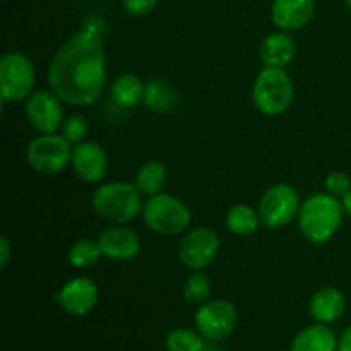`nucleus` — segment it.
<instances>
[{"mask_svg":"<svg viewBox=\"0 0 351 351\" xmlns=\"http://www.w3.org/2000/svg\"><path fill=\"white\" fill-rule=\"evenodd\" d=\"M72 170L86 184H96L101 180L108 170V156L106 151L93 141H82L75 144L72 151Z\"/></svg>","mask_w":351,"mask_h":351,"instance_id":"obj_13","label":"nucleus"},{"mask_svg":"<svg viewBox=\"0 0 351 351\" xmlns=\"http://www.w3.org/2000/svg\"><path fill=\"white\" fill-rule=\"evenodd\" d=\"M326 191L335 197L343 199L351 191V180L345 171H331L326 178Z\"/></svg>","mask_w":351,"mask_h":351,"instance_id":"obj_27","label":"nucleus"},{"mask_svg":"<svg viewBox=\"0 0 351 351\" xmlns=\"http://www.w3.org/2000/svg\"><path fill=\"white\" fill-rule=\"evenodd\" d=\"M345 2H346V5H348L350 9H351V0H345Z\"/></svg>","mask_w":351,"mask_h":351,"instance_id":"obj_32","label":"nucleus"},{"mask_svg":"<svg viewBox=\"0 0 351 351\" xmlns=\"http://www.w3.org/2000/svg\"><path fill=\"white\" fill-rule=\"evenodd\" d=\"M89 132V123L84 115L81 113H72V115L65 117L64 123H62V136L69 141L71 144H79L86 139Z\"/></svg>","mask_w":351,"mask_h":351,"instance_id":"obj_26","label":"nucleus"},{"mask_svg":"<svg viewBox=\"0 0 351 351\" xmlns=\"http://www.w3.org/2000/svg\"><path fill=\"white\" fill-rule=\"evenodd\" d=\"M315 16V0H273L271 19L280 29L297 31Z\"/></svg>","mask_w":351,"mask_h":351,"instance_id":"obj_15","label":"nucleus"},{"mask_svg":"<svg viewBox=\"0 0 351 351\" xmlns=\"http://www.w3.org/2000/svg\"><path fill=\"white\" fill-rule=\"evenodd\" d=\"M72 151L74 147L64 136L41 134L27 146L26 160L36 173L55 175L60 173L71 163Z\"/></svg>","mask_w":351,"mask_h":351,"instance_id":"obj_7","label":"nucleus"},{"mask_svg":"<svg viewBox=\"0 0 351 351\" xmlns=\"http://www.w3.org/2000/svg\"><path fill=\"white\" fill-rule=\"evenodd\" d=\"M297 55V43L290 31H276L264 38L259 57L266 67L285 69Z\"/></svg>","mask_w":351,"mask_h":351,"instance_id":"obj_16","label":"nucleus"},{"mask_svg":"<svg viewBox=\"0 0 351 351\" xmlns=\"http://www.w3.org/2000/svg\"><path fill=\"white\" fill-rule=\"evenodd\" d=\"M10 257H12V243L7 237H2L0 239V269H5Z\"/></svg>","mask_w":351,"mask_h":351,"instance_id":"obj_29","label":"nucleus"},{"mask_svg":"<svg viewBox=\"0 0 351 351\" xmlns=\"http://www.w3.org/2000/svg\"><path fill=\"white\" fill-rule=\"evenodd\" d=\"M62 99L48 89L34 91L26 99L24 112H26L27 122L31 123L36 132L40 134H55L64 123V108Z\"/></svg>","mask_w":351,"mask_h":351,"instance_id":"obj_11","label":"nucleus"},{"mask_svg":"<svg viewBox=\"0 0 351 351\" xmlns=\"http://www.w3.org/2000/svg\"><path fill=\"white\" fill-rule=\"evenodd\" d=\"M98 287L93 280L84 276L72 278L71 281L62 287V290L55 295V302L62 307V311L69 315L82 317L89 314L98 304Z\"/></svg>","mask_w":351,"mask_h":351,"instance_id":"obj_12","label":"nucleus"},{"mask_svg":"<svg viewBox=\"0 0 351 351\" xmlns=\"http://www.w3.org/2000/svg\"><path fill=\"white\" fill-rule=\"evenodd\" d=\"M345 209L338 197L326 194H314L302 202L298 213L300 232L312 243H326L338 233L343 223Z\"/></svg>","mask_w":351,"mask_h":351,"instance_id":"obj_2","label":"nucleus"},{"mask_svg":"<svg viewBox=\"0 0 351 351\" xmlns=\"http://www.w3.org/2000/svg\"><path fill=\"white\" fill-rule=\"evenodd\" d=\"M290 351H338V339L328 326L317 322L295 336Z\"/></svg>","mask_w":351,"mask_h":351,"instance_id":"obj_18","label":"nucleus"},{"mask_svg":"<svg viewBox=\"0 0 351 351\" xmlns=\"http://www.w3.org/2000/svg\"><path fill=\"white\" fill-rule=\"evenodd\" d=\"M346 300L341 290L335 287H326L315 291L308 304L311 317L319 324H332L345 314Z\"/></svg>","mask_w":351,"mask_h":351,"instance_id":"obj_17","label":"nucleus"},{"mask_svg":"<svg viewBox=\"0 0 351 351\" xmlns=\"http://www.w3.org/2000/svg\"><path fill=\"white\" fill-rule=\"evenodd\" d=\"M178 91L173 84L165 79H153L146 84L144 93V105L158 113H167L177 106Z\"/></svg>","mask_w":351,"mask_h":351,"instance_id":"obj_20","label":"nucleus"},{"mask_svg":"<svg viewBox=\"0 0 351 351\" xmlns=\"http://www.w3.org/2000/svg\"><path fill=\"white\" fill-rule=\"evenodd\" d=\"M143 219L149 230L160 235H180L191 226L192 215L187 206L171 194L151 195L143 208Z\"/></svg>","mask_w":351,"mask_h":351,"instance_id":"obj_5","label":"nucleus"},{"mask_svg":"<svg viewBox=\"0 0 351 351\" xmlns=\"http://www.w3.org/2000/svg\"><path fill=\"white\" fill-rule=\"evenodd\" d=\"M295 98V86L285 69L264 67L257 74L252 86V99L256 108L267 117L287 112Z\"/></svg>","mask_w":351,"mask_h":351,"instance_id":"obj_4","label":"nucleus"},{"mask_svg":"<svg viewBox=\"0 0 351 351\" xmlns=\"http://www.w3.org/2000/svg\"><path fill=\"white\" fill-rule=\"evenodd\" d=\"M98 242L103 257L120 263L134 259L141 250L139 235L125 225H108L99 233Z\"/></svg>","mask_w":351,"mask_h":351,"instance_id":"obj_14","label":"nucleus"},{"mask_svg":"<svg viewBox=\"0 0 351 351\" xmlns=\"http://www.w3.org/2000/svg\"><path fill=\"white\" fill-rule=\"evenodd\" d=\"M168 170L161 161L151 160L146 161L143 167L137 170L132 184L139 189L141 194L144 195H156L163 192V187L167 185Z\"/></svg>","mask_w":351,"mask_h":351,"instance_id":"obj_21","label":"nucleus"},{"mask_svg":"<svg viewBox=\"0 0 351 351\" xmlns=\"http://www.w3.org/2000/svg\"><path fill=\"white\" fill-rule=\"evenodd\" d=\"M226 228L237 237H250L263 225L259 218V211L247 204H235L226 213Z\"/></svg>","mask_w":351,"mask_h":351,"instance_id":"obj_22","label":"nucleus"},{"mask_svg":"<svg viewBox=\"0 0 351 351\" xmlns=\"http://www.w3.org/2000/svg\"><path fill=\"white\" fill-rule=\"evenodd\" d=\"M103 252L101 247H99L98 240L93 239H81L77 242L72 243V247L69 249V263L74 267H79V269H88V267H93L95 264L99 263Z\"/></svg>","mask_w":351,"mask_h":351,"instance_id":"obj_23","label":"nucleus"},{"mask_svg":"<svg viewBox=\"0 0 351 351\" xmlns=\"http://www.w3.org/2000/svg\"><path fill=\"white\" fill-rule=\"evenodd\" d=\"M36 71L21 51H9L0 62V96L3 101H24L33 95Z\"/></svg>","mask_w":351,"mask_h":351,"instance_id":"obj_6","label":"nucleus"},{"mask_svg":"<svg viewBox=\"0 0 351 351\" xmlns=\"http://www.w3.org/2000/svg\"><path fill=\"white\" fill-rule=\"evenodd\" d=\"M218 252L219 237L211 228L189 230L178 243V257L192 271H202L211 266Z\"/></svg>","mask_w":351,"mask_h":351,"instance_id":"obj_10","label":"nucleus"},{"mask_svg":"<svg viewBox=\"0 0 351 351\" xmlns=\"http://www.w3.org/2000/svg\"><path fill=\"white\" fill-rule=\"evenodd\" d=\"M211 297V280L204 273H194L184 285V298L191 305H202Z\"/></svg>","mask_w":351,"mask_h":351,"instance_id":"obj_25","label":"nucleus"},{"mask_svg":"<svg viewBox=\"0 0 351 351\" xmlns=\"http://www.w3.org/2000/svg\"><path fill=\"white\" fill-rule=\"evenodd\" d=\"M146 84L134 74H122L113 81L112 99L120 108H134L144 101Z\"/></svg>","mask_w":351,"mask_h":351,"instance_id":"obj_19","label":"nucleus"},{"mask_svg":"<svg viewBox=\"0 0 351 351\" xmlns=\"http://www.w3.org/2000/svg\"><path fill=\"white\" fill-rule=\"evenodd\" d=\"M139 189L127 182H110L93 194V209L108 225H127L144 208Z\"/></svg>","mask_w":351,"mask_h":351,"instance_id":"obj_3","label":"nucleus"},{"mask_svg":"<svg viewBox=\"0 0 351 351\" xmlns=\"http://www.w3.org/2000/svg\"><path fill=\"white\" fill-rule=\"evenodd\" d=\"M300 208L302 202L298 192L288 184H276L264 192L257 211L263 226L278 230L298 218Z\"/></svg>","mask_w":351,"mask_h":351,"instance_id":"obj_8","label":"nucleus"},{"mask_svg":"<svg viewBox=\"0 0 351 351\" xmlns=\"http://www.w3.org/2000/svg\"><path fill=\"white\" fill-rule=\"evenodd\" d=\"M160 0H123V7L130 16H147L156 9Z\"/></svg>","mask_w":351,"mask_h":351,"instance_id":"obj_28","label":"nucleus"},{"mask_svg":"<svg viewBox=\"0 0 351 351\" xmlns=\"http://www.w3.org/2000/svg\"><path fill=\"white\" fill-rule=\"evenodd\" d=\"M204 336L187 328H178L168 332L165 339L167 351H206Z\"/></svg>","mask_w":351,"mask_h":351,"instance_id":"obj_24","label":"nucleus"},{"mask_svg":"<svg viewBox=\"0 0 351 351\" xmlns=\"http://www.w3.org/2000/svg\"><path fill=\"white\" fill-rule=\"evenodd\" d=\"M343 209H345V215L351 218V191L343 197Z\"/></svg>","mask_w":351,"mask_h":351,"instance_id":"obj_31","label":"nucleus"},{"mask_svg":"<svg viewBox=\"0 0 351 351\" xmlns=\"http://www.w3.org/2000/svg\"><path fill=\"white\" fill-rule=\"evenodd\" d=\"M239 324V312L237 307L228 300H208L195 312V328L211 341L225 339L235 331Z\"/></svg>","mask_w":351,"mask_h":351,"instance_id":"obj_9","label":"nucleus"},{"mask_svg":"<svg viewBox=\"0 0 351 351\" xmlns=\"http://www.w3.org/2000/svg\"><path fill=\"white\" fill-rule=\"evenodd\" d=\"M338 351H351V326L343 331L338 339Z\"/></svg>","mask_w":351,"mask_h":351,"instance_id":"obj_30","label":"nucleus"},{"mask_svg":"<svg viewBox=\"0 0 351 351\" xmlns=\"http://www.w3.org/2000/svg\"><path fill=\"white\" fill-rule=\"evenodd\" d=\"M105 21L89 16L51 58L48 67L50 89L64 103L89 106L106 88Z\"/></svg>","mask_w":351,"mask_h":351,"instance_id":"obj_1","label":"nucleus"}]
</instances>
